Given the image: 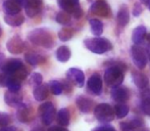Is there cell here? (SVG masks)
<instances>
[{
  "instance_id": "1",
  "label": "cell",
  "mask_w": 150,
  "mask_h": 131,
  "mask_svg": "<svg viewBox=\"0 0 150 131\" xmlns=\"http://www.w3.org/2000/svg\"><path fill=\"white\" fill-rule=\"evenodd\" d=\"M126 67H122L120 65H115L107 68L104 73V81L107 86L113 88L120 86L124 81V71Z\"/></svg>"
},
{
  "instance_id": "2",
  "label": "cell",
  "mask_w": 150,
  "mask_h": 131,
  "mask_svg": "<svg viewBox=\"0 0 150 131\" xmlns=\"http://www.w3.org/2000/svg\"><path fill=\"white\" fill-rule=\"evenodd\" d=\"M84 44L87 47V49L96 54L105 53V52L112 49V44L110 43L109 40L105 39V38H89V39H86L84 41Z\"/></svg>"
},
{
  "instance_id": "3",
  "label": "cell",
  "mask_w": 150,
  "mask_h": 131,
  "mask_svg": "<svg viewBox=\"0 0 150 131\" xmlns=\"http://www.w3.org/2000/svg\"><path fill=\"white\" fill-rule=\"evenodd\" d=\"M29 40L33 44L38 46H42L45 48H50L54 45V41L52 39L51 35L44 29H36L32 31L28 36Z\"/></svg>"
},
{
  "instance_id": "4",
  "label": "cell",
  "mask_w": 150,
  "mask_h": 131,
  "mask_svg": "<svg viewBox=\"0 0 150 131\" xmlns=\"http://www.w3.org/2000/svg\"><path fill=\"white\" fill-rule=\"evenodd\" d=\"M94 115L100 123H109L115 119V111L108 103H100L95 107Z\"/></svg>"
},
{
  "instance_id": "5",
  "label": "cell",
  "mask_w": 150,
  "mask_h": 131,
  "mask_svg": "<svg viewBox=\"0 0 150 131\" xmlns=\"http://www.w3.org/2000/svg\"><path fill=\"white\" fill-rule=\"evenodd\" d=\"M57 3L63 11L73 14L76 19H80L83 16V10L80 6L79 0H58Z\"/></svg>"
},
{
  "instance_id": "6",
  "label": "cell",
  "mask_w": 150,
  "mask_h": 131,
  "mask_svg": "<svg viewBox=\"0 0 150 131\" xmlns=\"http://www.w3.org/2000/svg\"><path fill=\"white\" fill-rule=\"evenodd\" d=\"M39 114L41 116V120L44 123V125H50L53 122L54 117L56 115L53 103L50 101L42 103L39 108Z\"/></svg>"
},
{
  "instance_id": "7",
  "label": "cell",
  "mask_w": 150,
  "mask_h": 131,
  "mask_svg": "<svg viewBox=\"0 0 150 131\" xmlns=\"http://www.w3.org/2000/svg\"><path fill=\"white\" fill-rule=\"evenodd\" d=\"M132 58L133 62H134L135 66L138 68L139 70H143L146 67L147 64V56L145 53L144 49L142 47H140L139 45H133L132 46Z\"/></svg>"
},
{
  "instance_id": "8",
  "label": "cell",
  "mask_w": 150,
  "mask_h": 131,
  "mask_svg": "<svg viewBox=\"0 0 150 131\" xmlns=\"http://www.w3.org/2000/svg\"><path fill=\"white\" fill-rule=\"evenodd\" d=\"M67 78L69 82L75 84L77 87H83L85 83V75L84 73L79 69L76 68H71L67 72Z\"/></svg>"
},
{
  "instance_id": "9",
  "label": "cell",
  "mask_w": 150,
  "mask_h": 131,
  "mask_svg": "<svg viewBox=\"0 0 150 131\" xmlns=\"http://www.w3.org/2000/svg\"><path fill=\"white\" fill-rule=\"evenodd\" d=\"M42 0H25L24 7L26 10V14L29 18H34L39 14L42 10Z\"/></svg>"
},
{
  "instance_id": "10",
  "label": "cell",
  "mask_w": 150,
  "mask_h": 131,
  "mask_svg": "<svg viewBox=\"0 0 150 131\" xmlns=\"http://www.w3.org/2000/svg\"><path fill=\"white\" fill-rule=\"evenodd\" d=\"M90 10L92 14H96V16H100L102 18H109L111 14L110 8H109L108 4L106 2L102 1V0H98L95 3H93Z\"/></svg>"
},
{
  "instance_id": "11",
  "label": "cell",
  "mask_w": 150,
  "mask_h": 131,
  "mask_svg": "<svg viewBox=\"0 0 150 131\" xmlns=\"http://www.w3.org/2000/svg\"><path fill=\"white\" fill-rule=\"evenodd\" d=\"M7 50L12 54H18L25 49V42L20 36H13L6 43Z\"/></svg>"
},
{
  "instance_id": "12",
  "label": "cell",
  "mask_w": 150,
  "mask_h": 131,
  "mask_svg": "<svg viewBox=\"0 0 150 131\" xmlns=\"http://www.w3.org/2000/svg\"><path fill=\"white\" fill-rule=\"evenodd\" d=\"M111 98L120 103H126L130 98V91H129L128 88L124 87V86L113 87L112 90H111Z\"/></svg>"
},
{
  "instance_id": "13",
  "label": "cell",
  "mask_w": 150,
  "mask_h": 131,
  "mask_svg": "<svg viewBox=\"0 0 150 131\" xmlns=\"http://www.w3.org/2000/svg\"><path fill=\"white\" fill-rule=\"evenodd\" d=\"M4 101L6 105H10L13 108H20L22 105H24L25 103H23V96L20 92H12L8 90L7 92H5L4 94Z\"/></svg>"
},
{
  "instance_id": "14",
  "label": "cell",
  "mask_w": 150,
  "mask_h": 131,
  "mask_svg": "<svg viewBox=\"0 0 150 131\" xmlns=\"http://www.w3.org/2000/svg\"><path fill=\"white\" fill-rule=\"evenodd\" d=\"M88 88L95 95H99L102 91V79L98 74H94L88 80Z\"/></svg>"
},
{
  "instance_id": "15",
  "label": "cell",
  "mask_w": 150,
  "mask_h": 131,
  "mask_svg": "<svg viewBox=\"0 0 150 131\" xmlns=\"http://www.w3.org/2000/svg\"><path fill=\"white\" fill-rule=\"evenodd\" d=\"M23 67V63L21 62L20 60H9V61H6L5 65H4L3 69L1 70L2 73H6V74H9V75H13L16 71L21 69Z\"/></svg>"
},
{
  "instance_id": "16",
  "label": "cell",
  "mask_w": 150,
  "mask_h": 131,
  "mask_svg": "<svg viewBox=\"0 0 150 131\" xmlns=\"http://www.w3.org/2000/svg\"><path fill=\"white\" fill-rule=\"evenodd\" d=\"M76 103H77V107L82 113H90L91 110H92L93 105V101L91 100L90 98H86V96H78L77 100H76Z\"/></svg>"
},
{
  "instance_id": "17",
  "label": "cell",
  "mask_w": 150,
  "mask_h": 131,
  "mask_svg": "<svg viewBox=\"0 0 150 131\" xmlns=\"http://www.w3.org/2000/svg\"><path fill=\"white\" fill-rule=\"evenodd\" d=\"M143 125V121L140 118H134L129 122H122L120 124L122 131H137Z\"/></svg>"
},
{
  "instance_id": "18",
  "label": "cell",
  "mask_w": 150,
  "mask_h": 131,
  "mask_svg": "<svg viewBox=\"0 0 150 131\" xmlns=\"http://www.w3.org/2000/svg\"><path fill=\"white\" fill-rule=\"evenodd\" d=\"M133 81H134V84L140 89H144V88L147 87L149 83V80L147 78V76H145L144 74L140 73V72H134L132 75Z\"/></svg>"
},
{
  "instance_id": "19",
  "label": "cell",
  "mask_w": 150,
  "mask_h": 131,
  "mask_svg": "<svg viewBox=\"0 0 150 131\" xmlns=\"http://www.w3.org/2000/svg\"><path fill=\"white\" fill-rule=\"evenodd\" d=\"M21 5L16 1H12V0H6L3 3V10L6 14H18L21 11Z\"/></svg>"
},
{
  "instance_id": "20",
  "label": "cell",
  "mask_w": 150,
  "mask_h": 131,
  "mask_svg": "<svg viewBox=\"0 0 150 131\" xmlns=\"http://www.w3.org/2000/svg\"><path fill=\"white\" fill-rule=\"evenodd\" d=\"M48 87L47 85H44V84H40V85L36 86L33 90V95L34 98L36 99L37 101H42L44 99L47 98L48 96Z\"/></svg>"
},
{
  "instance_id": "21",
  "label": "cell",
  "mask_w": 150,
  "mask_h": 131,
  "mask_svg": "<svg viewBox=\"0 0 150 131\" xmlns=\"http://www.w3.org/2000/svg\"><path fill=\"white\" fill-rule=\"evenodd\" d=\"M4 22L11 27H18L25 22V18L20 14H11V16L6 14V16H4Z\"/></svg>"
},
{
  "instance_id": "22",
  "label": "cell",
  "mask_w": 150,
  "mask_h": 131,
  "mask_svg": "<svg viewBox=\"0 0 150 131\" xmlns=\"http://www.w3.org/2000/svg\"><path fill=\"white\" fill-rule=\"evenodd\" d=\"M145 36H146V28H145L144 26H139L133 31L132 41L134 42L136 45H139V44L143 41Z\"/></svg>"
},
{
  "instance_id": "23",
  "label": "cell",
  "mask_w": 150,
  "mask_h": 131,
  "mask_svg": "<svg viewBox=\"0 0 150 131\" xmlns=\"http://www.w3.org/2000/svg\"><path fill=\"white\" fill-rule=\"evenodd\" d=\"M130 21V14H129L128 8L125 5L122 6V8L117 12V23L122 27H125Z\"/></svg>"
},
{
  "instance_id": "24",
  "label": "cell",
  "mask_w": 150,
  "mask_h": 131,
  "mask_svg": "<svg viewBox=\"0 0 150 131\" xmlns=\"http://www.w3.org/2000/svg\"><path fill=\"white\" fill-rule=\"evenodd\" d=\"M71 50L67 46H60L57 50H56V58L61 63H65L69 60L71 58Z\"/></svg>"
},
{
  "instance_id": "25",
  "label": "cell",
  "mask_w": 150,
  "mask_h": 131,
  "mask_svg": "<svg viewBox=\"0 0 150 131\" xmlns=\"http://www.w3.org/2000/svg\"><path fill=\"white\" fill-rule=\"evenodd\" d=\"M57 122L61 126H67L69 124V112L67 109L63 108L57 113Z\"/></svg>"
},
{
  "instance_id": "26",
  "label": "cell",
  "mask_w": 150,
  "mask_h": 131,
  "mask_svg": "<svg viewBox=\"0 0 150 131\" xmlns=\"http://www.w3.org/2000/svg\"><path fill=\"white\" fill-rule=\"evenodd\" d=\"M90 27H91V31L94 34L95 36H100L103 32V25L97 19H91L90 22Z\"/></svg>"
},
{
  "instance_id": "27",
  "label": "cell",
  "mask_w": 150,
  "mask_h": 131,
  "mask_svg": "<svg viewBox=\"0 0 150 131\" xmlns=\"http://www.w3.org/2000/svg\"><path fill=\"white\" fill-rule=\"evenodd\" d=\"M141 110L147 116H150V90L144 94L141 101Z\"/></svg>"
},
{
  "instance_id": "28",
  "label": "cell",
  "mask_w": 150,
  "mask_h": 131,
  "mask_svg": "<svg viewBox=\"0 0 150 131\" xmlns=\"http://www.w3.org/2000/svg\"><path fill=\"white\" fill-rule=\"evenodd\" d=\"M16 115H18V119L20 120L21 122H23V123H26V122H28L29 120V110L28 108H27L26 105H22V107L18 108V113H16Z\"/></svg>"
},
{
  "instance_id": "29",
  "label": "cell",
  "mask_w": 150,
  "mask_h": 131,
  "mask_svg": "<svg viewBox=\"0 0 150 131\" xmlns=\"http://www.w3.org/2000/svg\"><path fill=\"white\" fill-rule=\"evenodd\" d=\"M129 113V107L124 103H119V105H115V114L117 115V117L119 119H122L125 118Z\"/></svg>"
},
{
  "instance_id": "30",
  "label": "cell",
  "mask_w": 150,
  "mask_h": 131,
  "mask_svg": "<svg viewBox=\"0 0 150 131\" xmlns=\"http://www.w3.org/2000/svg\"><path fill=\"white\" fill-rule=\"evenodd\" d=\"M49 87L54 95H59V94H61V92L63 91L62 84L58 81H55V80H52V81L49 82Z\"/></svg>"
},
{
  "instance_id": "31",
  "label": "cell",
  "mask_w": 150,
  "mask_h": 131,
  "mask_svg": "<svg viewBox=\"0 0 150 131\" xmlns=\"http://www.w3.org/2000/svg\"><path fill=\"white\" fill-rule=\"evenodd\" d=\"M6 87L8 88V90H9V91H12V92L20 91V89H21L20 80H18L16 78H14L13 76H11V78H10L9 82H8V84H7V86H6Z\"/></svg>"
},
{
  "instance_id": "32",
  "label": "cell",
  "mask_w": 150,
  "mask_h": 131,
  "mask_svg": "<svg viewBox=\"0 0 150 131\" xmlns=\"http://www.w3.org/2000/svg\"><path fill=\"white\" fill-rule=\"evenodd\" d=\"M25 58H26V62L31 66H37L40 62V56L38 54L34 53V52H27L25 54Z\"/></svg>"
},
{
  "instance_id": "33",
  "label": "cell",
  "mask_w": 150,
  "mask_h": 131,
  "mask_svg": "<svg viewBox=\"0 0 150 131\" xmlns=\"http://www.w3.org/2000/svg\"><path fill=\"white\" fill-rule=\"evenodd\" d=\"M56 22L60 25L69 24V22H71V16H69V14H67V12H65V11L58 12V14H56Z\"/></svg>"
},
{
  "instance_id": "34",
  "label": "cell",
  "mask_w": 150,
  "mask_h": 131,
  "mask_svg": "<svg viewBox=\"0 0 150 131\" xmlns=\"http://www.w3.org/2000/svg\"><path fill=\"white\" fill-rule=\"evenodd\" d=\"M73 37V31L71 29H67V28H63L61 29L58 33V38L61 40V41H67L69 40L71 38Z\"/></svg>"
},
{
  "instance_id": "35",
  "label": "cell",
  "mask_w": 150,
  "mask_h": 131,
  "mask_svg": "<svg viewBox=\"0 0 150 131\" xmlns=\"http://www.w3.org/2000/svg\"><path fill=\"white\" fill-rule=\"evenodd\" d=\"M30 81H31V83L34 84L35 86H38V85H40V84H42V82H43V77H42V75L39 73H33L31 75Z\"/></svg>"
},
{
  "instance_id": "36",
  "label": "cell",
  "mask_w": 150,
  "mask_h": 131,
  "mask_svg": "<svg viewBox=\"0 0 150 131\" xmlns=\"http://www.w3.org/2000/svg\"><path fill=\"white\" fill-rule=\"evenodd\" d=\"M11 76L12 75H9V74L6 73H0V85L3 86V87H6Z\"/></svg>"
},
{
  "instance_id": "37",
  "label": "cell",
  "mask_w": 150,
  "mask_h": 131,
  "mask_svg": "<svg viewBox=\"0 0 150 131\" xmlns=\"http://www.w3.org/2000/svg\"><path fill=\"white\" fill-rule=\"evenodd\" d=\"M10 122V117L6 113H2L0 112V126L4 127V126H7Z\"/></svg>"
},
{
  "instance_id": "38",
  "label": "cell",
  "mask_w": 150,
  "mask_h": 131,
  "mask_svg": "<svg viewBox=\"0 0 150 131\" xmlns=\"http://www.w3.org/2000/svg\"><path fill=\"white\" fill-rule=\"evenodd\" d=\"M92 131H115V129L109 125H103V126H99V127L94 128Z\"/></svg>"
},
{
  "instance_id": "39",
  "label": "cell",
  "mask_w": 150,
  "mask_h": 131,
  "mask_svg": "<svg viewBox=\"0 0 150 131\" xmlns=\"http://www.w3.org/2000/svg\"><path fill=\"white\" fill-rule=\"evenodd\" d=\"M141 12H142V7H141V5L139 3H136L134 5V10H133V14H134L135 16H139L141 14Z\"/></svg>"
},
{
  "instance_id": "40",
  "label": "cell",
  "mask_w": 150,
  "mask_h": 131,
  "mask_svg": "<svg viewBox=\"0 0 150 131\" xmlns=\"http://www.w3.org/2000/svg\"><path fill=\"white\" fill-rule=\"evenodd\" d=\"M6 61H7V60H6L5 56H4L3 53H0V71L3 69V67H4V65H5Z\"/></svg>"
},
{
  "instance_id": "41",
  "label": "cell",
  "mask_w": 150,
  "mask_h": 131,
  "mask_svg": "<svg viewBox=\"0 0 150 131\" xmlns=\"http://www.w3.org/2000/svg\"><path fill=\"white\" fill-rule=\"evenodd\" d=\"M47 131H69V130L61 127V126H52V127H50Z\"/></svg>"
},
{
  "instance_id": "42",
  "label": "cell",
  "mask_w": 150,
  "mask_h": 131,
  "mask_svg": "<svg viewBox=\"0 0 150 131\" xmlns=\"http://www.w3.org/2000/svg\"><path fill=\"white\" fill-rule=\"evenodd\" d=\"M0 131H18V129L13 126H4L0 129Z\"/></svg>"
},
{
  "instance_id": "43",
  "label": "cell",
  "mask_w": 150,
  "mask_h": 131,
  "mask_svg": "<svg viewBox=\"0 0 150 131\" xmlns=\"http://www.w3.org/2000/svg\"><path fill=\"white\" fill-rule=\"evenodd\" d=\"M140 1L150 10V0H140Z\"/></svg>"
},
{
  "instance_id": "44",
  "label": "cell",
  "mask_w": 150,
  "mask_h": 131,
  "mask_svg": "<svg viewBox=\"0 0 150 131\" xmlns=\"http://www.w3.org/2000/svg\"><path fill=\"white\" fill-rule=\"evenodd\" d=\"M146 49H147V56H148V58H149V61H150V43L148 44V45H147Z\"/></svg>"
},
{
  "instance_id": "45",
  "label": "cell",
  "mask_w": 150,
  "mask_h": 131,
  "mask_svg": "<svg viewBox=\"0 0 150 131\" xmlns=\"http://www.w3.org/2000/svg\"><path fill=\"white\" fill-rule=\"evenodd\" d=\"M31 131H44V130L42 129L41 127H36V128H33Z\"/></svg>"
},
{
  "instance_id": "46",
  "label": "cell",
  "mask_w": 150,
  "mask_h": 131,
  "mask_svg": "<svg viewBox=\"0 0 150 131\" xmlns=\"http://www.w3.org/2000/svg\"><path fill=\"white\" fill-rule=\"evenodd\" d=\"M145 37H146L147 41H148V42H149V43H150V34H147V35H146V36H145Z\"/></svg>"
},
{
  "instance_id": "47",
  "label": "cell",
  "mask_w": 150,
  "mask_h": 131,
  "mask_svg": "<svg viewBox=\"0 0 150 131\" xmlns=\"http://www.w3.org/2000/svg\"><path fill=\"white\" fill-rule=\"evenodd\" d=\"M1 34H2V30H1V28H0V36H1Z\"/></svg>"
},
{
  "instance_id": "48",
  "label": "cell",
  "mask_w": 150,
  "mask_h": 131,
  "mask_svg": "<svg viewBox=\"0 0 150 131\" xmlns=\"http://www.w3.org/2000/svg\"><path fill=\"white\" fill-rule=\"evenodd\" d=\"M89 1H91V0H89Z\"/></svg>"
}]
</instances>
